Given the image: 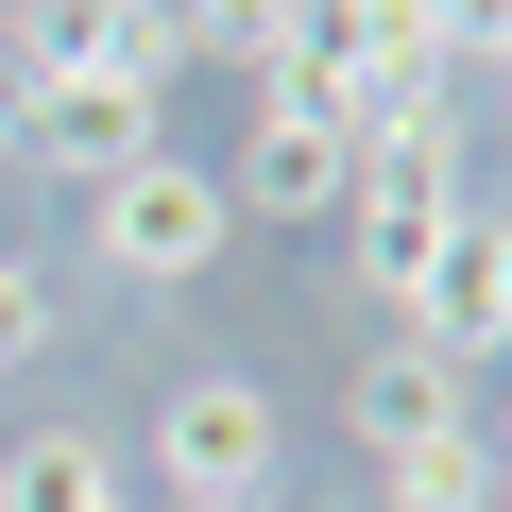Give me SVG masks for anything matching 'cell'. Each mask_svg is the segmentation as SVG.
<instances>
[{"instance_id":"18","label":"cell","mask_w":512,"mask_h":512,"mask_svg":"<svg viewBox=\"0 0 512 512\" xmlns=\"http://www.w3.org/2000/svg\"><path fill=\"white\" fill-rule=\"evenodd\" d=\"M495 103H512V52H495Z\"/></svg>"},{"instance_id":"5","label":"cell","mask_w":512,"mask_h":512,"mask_svg":"<svg viewBox=\"0 0 512 512\" xmlns=\"http://www.w3.org/2000/svg\"><path fill=\"white\" fill-rule=\"evenodd\" d=\"M393 342H427L444 376H495V359H512V256H495V205H461V222H444V256L410 274Z\"/></svg>"},{"instance_id":"10","label":"cell","mask_w":512,"mask_h":512,"mask_svg":"<svg viewBox=\"0 0 512 512\" xmlns=\"http://www.w3.org/2000/svg\"><path fill=\"white\" fill-rule=\"evenodd\" d=\"M291 18H308V0H171L188 69H274V52H291Z\"/></svg>"},{"instance_id":"8","label":"cell","mask_w":512,"mask_h":512,"mask_svg":"<svg viewBox=\"0 0 512 512\" xmlns=\"http://www.w3.org/2000/svg\"><path fill=\"white\" fill-rule=\"evenodd\" d=\"M0 512H137V461L103 427H18L0 444Z\"/></svg>"},{"instance_id":"13","label":"cell","mask_w":512,"mask_h":512,"mask_svg":"<svg viewBox=\"0 0 512 512\" xmlns=\"http://www.w3.org/2000/svg\"><path fill=\"white\" fill-rule=\"evenodd\" d=\"M427 52H444V69H495V52H512V0H427Z\"/></svg>"},{"instance_id":"7","label":"cell","mask_w":512,"mask_h":512,"mask_svg":"<svg viewBox=\"0 0 512 512\" xmlns=\"http://www.w3.org/2000/svg\"><path fill=\"white\" fill-rule=\"evenodd\" d=\"M342 427H359V461H393V444H427V427H478V376H444L427 342H376V359L342 376Z\"/></svg>"},{"instance_id":"3","label":"cell","mask_w":512,"mask_h":512,"mask_svg":"<svg viewBox=\"0 0 512 512\" xmlns=\"http://www.w3.org/2000/svg\"><path fill=\"white\" fill-rule=\"evenodd\" d=\"M342 188H359L342 103H325V86H291V69H256V120H239L222 205H239V222H342Z\"/></svg>"},{"instance_id":"4","label":"cell","mask_w":512,"mask_h":512,"mask_svg":"<svg viewBox=\"0 0 512 512\" xmlns=\"http://www.w3.org/2000/svg\"><path fill=\"white\" fill-rule=\"evenodd\" d=\"M444 222H461V137H376L359 188H342V256H359L376 308H410V274L444 256Z\"/></svg>"},{"instance_id":"17","label":"cell","mask_w":512,"mask_h":512,"mask_svg":"<svg viewBox=\"0 0 512 512\" xmlns=\"http://www.w3.org/2000/svg\"><path fill=\"white\" fill-rule=\"evenodd\" d=\"M495 256H512V205H495Z\"/></svg>"},{"instance_id":"15","label":"cell","mask_w":512,"mask_h":512,"mask_svg":"<svg viewBox=\"0 0 512 512\" xmlns=\"http://www.w3.org/2000/svg\"><path fill=\"white\" fill-rule=\"evenodd\" d=\"M478 444H495V478H512V393H495V410H478Z\"/></svg>"},{"instance_id":"9","label":"cell","mask_w":512,"mask_h":512,"mask_svg":"<svg viewBox=\"0 0 512 512\" xmlns=\"http://www.w3.org/2000/svg\"><path fill=\"white\" fill-rule=\"evenodd\" d=\"M376 512H495V444H478V427L393 444V461H376Z\"/></svg>"},{"instance_id":"16","label":"cell","mask_w":512,"mask_h":512,"mask_svg":"<svg viewBox=\"0 0 512 512\" xmlns=\"http://www.w3.org/2000/svg\"><path fill=\"white\" fill-rule=\"evenodd\" d=\"M205 512H274V495H205Z\"/></svg>"},{"instance_id":"14","label":"cell","mask_w":512,"mask_h":512,"mask_svg":"<svg viewBox=\"0 0 512 512\" xmlns=\"http://www.w3.org/2000/svg\"><path fill=\"white\" fill-rule=\"evenodd\" d=\"M325 18H359V35H427V0H325Z\"/></svg>"},{"instance_id":"19","label":"cell","mask_w":512,"mask_h":512,"mask_svg":"<svg viewBox=\"0 0 512 512\" xmlns=\"http://www.w3.org/2000/svg\"><path fill=\"white\" fill-rule=\"evenodd\" d=\"M495 512H512V478H495Z\"/></svg>"},{"instance_id":"11","label":"cell","mask_w":512,"mask_h":512,"mask_svg":"<svg viewBox=\"0 0 512 512\" xmlns=\"http://www.w3.org/2000/svg\"><path fill=\"white\" fill-rule=\"evenodd\" d=\"M52 325H69V291L35 274V256H0V376H18V359H52Z\"/></svg>"},{"instance_id":"2","label":"cell","mask_w":512,"mask_h":512,"mask_svg":"<svg viewBox=\"0 0 512 512\" xmlns=\"http://www.w3.org/2000/svg\"><path fill=\"white\" fill-rule=\"evenodd\" d=\"M274 461H291V410L256 393L239 359H205V376H171V393H154V512L274 495Z\"/></svg>"},{"instance_id":"6","label":"cell","mask_w":512,"mask_h":512,"mask_svg":"<svg viewBox=\"0 0 512 512\" xmlns=\"http://www.w3.org/2000/svg\"><path fill=\"white\" fill-rule=\"evenodd\" d=\"M0 154H18V171H69V188H120L154 154V103L137 86H35V103H0Z\"/></svg>"},{"instance_id":"12","label":"cell","mask_w":512,"mask_h":512,"mask_svg":"<svg viewBox=\"0 0 512 512\" xmlns=\"http://www.w3.org/2000/svg\"><path fill=\"white\" fill-rule=\"evenodd\" d=\"M120 86H137V103H171V86H188V35H171V0H120Z\"/></svg>"},{"instance_id":"1","label":"cell","mask_w":512,"mask_h":512,"mask_svg":"<svg viewBox=\"0 0 512 512\" xmlns=\"http://www.w3.org/2000/svg\"><path fill=\"white\" fill-rule=\"evenodd\" d=\"M222 239H239V205H222V171H188L171 137H154L120 188H86V274H120V291H188V274H222Z\"/></svg>"}]
</instances>
